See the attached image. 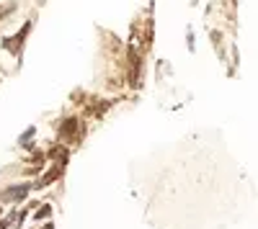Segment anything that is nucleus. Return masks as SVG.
<instances>
[{
	"instance_id": "obj_1",
	"label": "nucleus",
	"mask_w": 258,
	"mask_h": 229,
	"mask_svg": "<svg viewBox=\"0 0 258 229\" xmlns=\"http://www.w3.org/2000/svg\"><path fill=\"white\" fill-rule=\"evenodd\" d=\"M62 173H64V160H59V162L54 165V168H52V170H49V173H47L44 178H39V183L34 185V188H47V185H49L52 180H57V178H59Z\"/></svg>"
},
{
	"instance_id": "obj_2",
	"label": "nucleus",
	"mask_w": 258,
	"mask_h": 229,
	"mask_svg": "<svg viewBox=\"0 0 258 229\" xmlns=\"http://www.w3.org/2000/svg\"><path fill=\"white\" fill-rule=\"evenodd\" d=\"M29 193V185H16V188H6L3 191V201H21Z\"/></svg>"
},
{
	"instance_id": "obj_3",
	"label": "nucleus",
	"mask_w": 258,
	"mask_h": 229,
	"mask_svg": "<svg viewBox=\"0 0 258 229\" xmlns=\"http://www.w3.org/2000/svg\"><path fill=\"white\" fill-rule=\"evenodd\" d=\"M49 214H52V209H49V206H41V209H39V211H36V214H34V216H36V219H39V221H41V219H47V216H49Z\"/></svg>"
},
{
	"instance_id": "obj_4",
	"label": "nucleus",
	"mask_w": 258,
	"mask_h": 229,
	"mask_svg": "<svg viewBox=\"0 0 258 229\" xmlns=\"http://www.w3.org/2000/svg\"><path fill=\"white\" fill-rule=\"evenodd\" d=\"M31 137H34V129H29L24 137H21V144H29V139H31Z\"/></svg>"
},
{
	"instance_id": "obj_5",
	"label": "nucleus",
	"mask_w": 258,
	"mask_h": 229,
	"mask_svg": "<svg viewBox=\"0 0 258 229\" xmlns=\"http://www.w3.org/2000/svg\"><path fill=\"white\" fill-rule=\"evenodd\" d=\"M6 226H8V224H6V221H3V219H0V229H6Z\"/></svg>"
},
{
	"instance_id": "obj_6",
	"label": "nucleus",
	"mask_w": 258,
	"mask_h": 229,
	"mask_svg": "<svg viewBox=\"0 0 258 229\" xmlns=\"http://www.w3.org/2000/svg\"><path fill=\"white\" fill-rule=\"evenodd\" d=\"M44 229H54V226H52V224H44Z\"/></svg>"
}]
</instances>
